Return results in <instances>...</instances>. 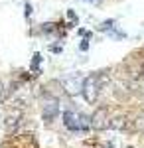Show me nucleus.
Returning a JSON list of instances; mask_svg holds the SVG:
<instances>
[{"label": "nucleus", "instance_id": "nucleus-1", "mask_svg": "<svg viewBox=\"0 0 144 148\" xmlns=\"http://www.w3.org/2000/svg\"><path fill=\"white\" fill-rule=\"evenodd\" d=\"M63 125H65L69 130H89V128H91V119L83 113L65 111V113H63Z\"/></svg>", "mask_w": 144, "mask_h": 148}, {"label": "nucleus", "instance_id": "nucleus-2", "mask_svg": "<svg viewBox=\"0 0 144 148\" xmlns=\"http://www.w3.org/2000/svg\"><path fill=\"white\" fill-rule=\"evenodd\" d=\"M99 89H101V81L97 75H87L85 83H83V97L87 103H93L99 99Z\"/></svg>", "mask_w": 144, "mask_h": 148}, {"label": "nucleus", "instance_id": "nucleus-10", "mask_svg": "<svg viewBox=\"0 0 144 148\" xmlns=\"http://www.w3.org/2000/svg\"><path fill=\"white\" fill-rule=\"evenodd\" d=\"M40 59H42V57H40V53H36V56H34V71H40V69H38V65H40Z\"/></svg>", "mask_w": 144, "mask_h": 148}, {"label": "nucleus", "instance_id": "nucleus-6", "mask_svg": "<svg viewBox=\"0 0 144 148\" xmlns=\"http://www.w3.org/2000/svg\"><path fill=\"white\" fill-rule=\"evenodd\" d=\"M20 121H22V111H12V113L6 114V121H4V126H6V130L8 132H14L18 125H20Z\"/></svg>", "mask_w": 144, "mask_h": 148}, {"label": "nucleus", "instance_id": "nucleus-14", "mask_svg": "<svg viewBox=\"0 0 144 148\" xmlns=\"http://www.w3.org/2000/svg\"><path fill=\"white\" fill-rule=\"evenodd\" d=\"M83 2H95V0H83Z\"/></svg>", "mask_w": 144, "mask_h": 148}, {"label": "nucleus", "instance_id": "nucleus-7", "mask_svg": "<svg viewBox=\"0 0 144 148\" xmlns=\"http://www.w3.org/2000/svg\"><path fill=\"white\" fill-rule=\"evenodd\" d=\"M124 125H126V119L124 116H117V119H112L111 121V128H124Z\"/></svg>", "mask_w": 144, "mask_h": 148}, {"label": "nucleus", "instance_id": "nucleus-9", "mask_svg": "<svg viewBox=\"0 0 144 148\" xmlns=\"http://www.w3.org/2000/svg\"><path fill=\"white\" fill-rule=\"evenodd\" d=\"M136 128H138V130H142V132H144V113L140 114V116H138V121H136Z\"/></svg>", "mask_w": 144, "mask_h": 148}, {"label": "nucleus", "instance_id": "nucleus-8", "mask_svg": "<svg viewBox=\"0 0 144 148\" xmlns=\"http://www.w3.org/2000/svg\"><path fill=\"white\" fill-rule=\"evenodd\" d=\"M112 28H115V22H112V20H107V22H103L99 26L101 32H109V30H112Z\"/></svg>", "mask_w": 144, "mask_h": 148}, {"label": "nucleus", "instance_id": "nucleus-13", "mask_svg": "<svg viewBox=\"0 0 144 148\" xmlns=\"http://www.w3.org/2000/svg\"><path fill=\"white\" fill-rule=\"evenodd\" d=\"M30 12H32V6H30V4H26V18L30 16Z\"/></svg>", "mask_w": 144, "mask_h": 148}, {"label": "nucleus", "instance_id": "nucleus-5", "mask_svg": "<svg viewBox=\"0 0 144 148\" xmlns=\"http://www.w3.org/2000/svg\"><path fill=\"white\" fill-rule=\"evenodd\" d=\"M57 113H59V103H57V99H47L44 103V111H42L44 121L45 123H51L57 116Z\"/></svg>", "mask_w": 144, "mask_h": 148}, {"label": "nucleus", "instance_id": "nucleus-4", "mask_svg": "<svg viewBox=\"0 0 144 148\" xmlns=\"http://www.w3.org/2000/svg\"><path fill=\"white\" fill-rule=\"evenodd\" d=\"M91 126L95 130H105V128L111 126V116H109V111L105 107H99L93 113V116H91Z\"/></svg>", "mask_w": 144, "mask_h": 148}, {"label": "nucleus", "instance_id": "nucleus-3", "mask_svg": "<svg viewBox=\"0 0 144 148\" xmlns=\"http://www.w3.org/2000/svg\"><path fill=\"white\" fill-rule=\"evenodd\" d=\"M83 83H85V79L81 75H69V77H65V79L61 81V87H63V91L67 95L75 97L79 93H83Z\"/></svg>", "mask_w": 144, "mask_h": 148}, {"label": "nucleus", "instance_id": "nucleus-12", "mask_svg": "<svg viewBox=\"0 0 144 148\" xmlns=\"http://www.w3.org/2000/svg\"><path fill=\"white\" fill-rule=\"evenodd\" d=\"M87 47H89L87 40H83V42H81V49H83V51H87Z\"/></svg>", "mask_w": 144, "mask_h": 148}, {"label": "nucleus", "instance_id": "nucleus-11", "mask_svg": "<svg viewBox=\"0 0 144 148\" xmlns=\"http://www.w3.org/2000/svg\"><path fill=\"white\" fill-rule=\"evenodd\" d=\"M4 97H6V89H4V83L0 81V101H4Z\"/></svg>", "mask_w": 144, "mask_h": 148}]
</instances>
